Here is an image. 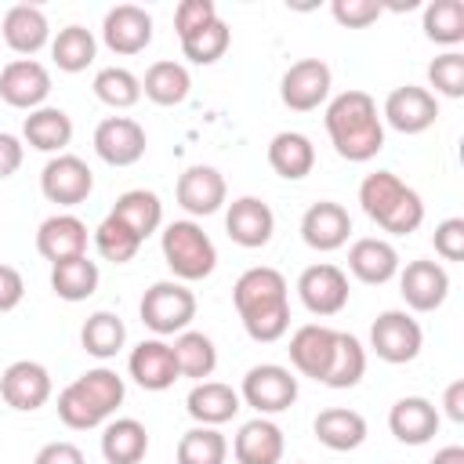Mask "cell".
<instances>
[{
  "label": "cell",
  "mask_w": 464,
  "mask_h": 464,
  "mask_svg": "<svg viewBox=\"0 0 464 464\" xmlns=\"http://www.w3.org/2000/svg\"><path fill=\"white\" fill-rule=\"evenodd\" d=\"M91 87H94V98L102 105H109V109H130V105L141 102V80L130 69H123V65L98 69Z\"/></svg>",
  "instance_id": "41"
},
{
  "label": "cell",
  "mask_w": 464,
  "mask_h": 464,
  "mask_svg": "<svg viewBox=\"0 0 464 464\" xmlns=\"http://www.w3.org/2000/svg\"><path fill=\"white\" fill-rule=\"evenodd\" d=\"M424 36L442 47H457L464 40V4L460 0H431L424 7Z\"/></svg>",
  "instance_id": "42"
},
{
  "label": "cell",
  "mask_w": 464,
  "mask_h": 464,
  "mask_svg": "<svg viewBox=\"0 0 464 464\" xmlns=\"http://www.w3.org/2000/svg\"><path fill=\"white\" fill-rule=\"evenodd\" d=\"M362 214L392 236H410L424 221V199L392 170H373L359 181Z\"/></svg>",
  "instance_id": "4"
},
{
  "label": "cell",
  "mask_w": 464,
  "mask_h": 464,
  "mask_svg": "<svg viewBox=\"0 0 464 464\" xmlns=\"http://www.w3.org/2000/svg\"><path fill=\"white\" fill-rule=\"evenodd\" d=\"M442 410L450 420H464V381H450L446 392H442Z\"/></svg>",
  "instance_id": "52"
},
{
  "label": "cell",
  "mask_w": 464,
  "mask_h": 464,
  "mask_svg": "<svg viewBox=\"0 0 464 464\" xmlns=\"http://www.w3.org/2000/svg\"><path fill=\"white\" fill-rule=\"evenodd\" d=\"M123 341H127V326L116 312H94L80 330V344L94 359H112L123 348Z\"/></svg>",
  "instance_id": "39"
},
{
  "label": "cell",
  "mask_w": 464,
  "mask_h": 464,
  "mask_svg": "<svg viewBox=\"0 0 464 464\" xmlns=\"http://www.w3.org/2000/svg\"><path fill=\"white\" fill-rule=\"evenodd\" d=\"M435 120H439V98L428 87H417V83L395 87L384 98V109H381V123H388L399 134H420Z\"/></svg>",
  "instance_id": "11"
},
{
  "label": "cell",
  "mask_w": 464,
  "mask_h": 464,
  "mask_svg": "<svg viewBox=\"0 0 464 464\" xmlns=\"http://www.w3.org/2000/svg\"><path fill=\"white\" fill-rule=\"evenodd\" d=\"M94 54H98V40L83 25H65L51 40V58L62 72H83L94 62Z\"/></svg>",
  "instance_id": "38"
},
{
  "label": "cell",
  "mask_w": 464,
  "mask_h": 464,
  "mask_svg": "<svg viewBox=\"0 0 464 464\" xmlns=\"http://www.w3.org/2000/svg\"><path fill=\"white\" fill-rule=\"evenodd\" d=\"M145 127L130 116H105L94 127V152L109 167H134L145 156Z\"/></svg>",
  "instance_id": "15"
},
{
  "label": "cell",
  "mask_w": 464,
  "mask_h": 464,
  "mask_svg": "<svg viewBox=\"0 0 464 464\" xmlns=\"http://www.w3.org/2000/svg\"><path fill=\"white\" fill-rule=\"evenodd\" d=\"M225 457H228V439L218 428H207V424L188 428L178 439V450H174L178 464H225Z\"/></svg>",
  "instance_id": "40"
},
{
  "label": "cell",
  "mask_w": 464,
  "mask_h": 464,
  "mask_svg": "<svg viewBox=\"0 0 464 464\" xmlns=\"http://www.w3.org/2000/svg\"><path fill=\"white\" fill-rule=\"evenodd\" d=\"M334 344H337V330L323 326V323H304L294 330L290 337V362L301 377H312L323 384L326 370H330V359H334Z\"/></svg>",
  "instance_id": "21"
},
{
  "label": "cell",
  "mask_w": 464,
  "mask_h": 464,
  "mask_svg": "<svg viewBox=\"0 0 464 464\" xmlns=\"http://www.w3.org/2000/svg\"><path fill=\"white\" fill-rule=\"evenodd\" d=\"M0 33H4V44L22 54V58H33L47 40H51V25H47V14L33 4H14L4 11V22H0Z\"/></svg>",
  "instance_id": "27"
},
{
  "label": "cell",
  "mask_w": 464,
  "mask_h": 464,
  "mask_svg": "<svg viewBox=\"0 0 464 464\" xmlns=\"http://www.w3.org/2000/svg\"><path fill=\"white\" fill-rule=\"evenodd\" d=\"M102 40L112 54H141L152 44V14L138 4H116L105 11Z\"/></svg>",
  "instance_id": "16"
},
{
  "label": "cell",
  "mask_w": 464,
  "mask_h": 464,
  "mask_svg": "<svg viewBox=\"0 0 464 464\" xmlns=\"http://www.w3.org/2000/svg\"><path fill=\"white\" fill-rule=\"evenodd\" d=\"M420 344H424V330H420V323L410 312L388 308L370 326V348H373V355L384 359V362H392V366L413 362L420 355Z\"/></svg>",
  "instance_id": "8"
},
{
  "label": "cell",
  "mask_w": 464,
  "mask_h": 464,
  "mask_svg": "<svg viewBox=\"0 0 464 464\" xmlns=\"http://www.w3.org/2000/svg\"><path fill=\"white\" fill-rule=\"evenodd\" d=\"M232 304L243 319V330L261 344H272L290 330V290L283 272L272 265L246 268L232 286Z\"/></svg>",
  "instance_id": "1"
},
{
  "label": "cell",
  "mask_w": 464,
  "mask_h": 464,
  "mask_svg": "<svg viewBox=\"0 0 464 464\" xmlns=\"http://www.w3.org/2000/svg\"><path fill=\"white\" fill-rule=\"evenodd\" d=\"M239 399L246 406L257 410V417H268V413H283L294 406L297 399V377L279 366V362H257L243 373V384H239Z\"/></svg>",
  "instance_id": "7"
},
{
  "label": "cell",
  "mask_w": 464,
  "mask_h": 464,
  "mask_svg": "<svg viewBox=\"0 0 464 464\" xmlns=\"http://www.w3.org/2000/svg\"><path fill=\"white\" fill-rule=\"evenodd\" d=\"M109 214L120 218L141 243L163 225V203H160V196L149 192V188H127L123 196H116V203H112Z\"/></svg>",
  "instance_id": "33"
},
{
  "label": "cell",
  "mask_w": 464,
  "mask_h": 464,
  "mask_svg": "<svg viewBox=\"0 0 464 464\" xmlns=\"http://www.w3.org/2000/svg\"><path fill=\"white\" fill-rule=\"evenodd\" d=\"M160 250H163V261H167V268L174 272L178 283L207 279L218 268V246L203 232V225H196L192 218L170 221L160 236Z\"/></svg>",
  "instance_id": "5"
},
{
  "label": "cell",
  "mask_w": 464,
  "mask_h": 464,
  "mask_svg": "<svg viewBox=\"0 0 464 464\" xmlns=\"http://www.w3.org/2000/svg\"><path fill=\"white\" fill-rule=\"evenodd\" d=\"M33 464H87V457H83V450L76 442L58 439V442L40 446V453L33 457Z\"/></svg>",
  "instance_id": "49"
},
{
  "label": "cell",
  "mask_w": 464,
  "mask_h": 464,
  "mask_svg": "<svg viewBox=\"0 0 464 464\" xmlns=\"http://www.w3.org/2000/svg\"><path fill=\"white\" fill-rule=\"evenodd\" d=\"M348 272L359 279V283H370V286H381L388 279L399 276V250L388 243V239H377V236H362L348 246Z\"/></svg>",
  "instance_id": "25"
},
{
  "label": "cell",
  "mask_w": 464,
  "mask_h": 464,
  "mask_svg": "<svg viewBox=\"0 0 464 464\" xmlns=\"http://www.w3.org/2000/svg\"><path fill=\"white\" fill-rule=\"evenodd\" d=\"M127 370L134 377V384H141L145 392H167L181 373H178V362H174V348L163 341V337H149L141 341L130 359H127Z\"/></svg>",
  "instance_id": "23"
},
{
  "label": "cell",
  "mask_w": 464,
  "mask_h": 464,
  "mask_svg": "<svg viewBox=\"0 0 464 464\" xmlns=\"http://www.w3.org/2000/svg\"><path fill=\"white\" fill-rule=\"evenodd\" d=\"M431 464H464V446H442L431 457Z\"/></svg>",
  "instance_id": "53"
},
{
  "label": "cell",
  "mask_w": 464,
  "mask_h": 464,
  "mask_svg": "<svg viewBox=\"0 0 464 464\" xmlns=\"http://www.w3.org/2000/svg\"><path fill=\"white\" fill-rule=\"evenodd\" d=\"M138 315L156 337L181 334L196 319V294L178 279H160L141 294Z\"/></svg>",
  "instance_id": "6"
},
{
  "label": "cell",
  "mask_w": 464,
  "mask_h": 464,
  "mask_svg": "<svg viewBox=\"0 0 464 464\" xmlns=\"http://www.w3.org/2000/svg\"><path fill=\"white\" fill-rule=\"evenodd\" d=\"M330 65L323 58H301L294 62L279 80V98L294 112H312L330 98Z\"/></svg>",
  "instance_id": "10"
},
{
  "label": "cell",
  "mask_w": 464,
  "mask_h": 464,
  "mask_svg": "<svg viewBox=\"0 0 464 464\" xmlns=\"http://www.w3.org/2000/svg\"><path fill=\"white\" fill-rule=\"evenodd\" d=\"M323 123L334 141V152L348 163H366L384 149V123L377 112V102L359 87L330 98Z\"/></svg>",
  "instance_id": "2"
},
{
  "label": "cell",
  "mask_w": 464,
  "mask_h": 464,
  "mask_svg": "<svg viewBox=\"0 0 464 464\" xmlns=\"http://www.w3.org/2000/svg\"><path fill=\"white\" fill-rule=\"evenodd\" d=\"M214 18H218L214 0H181V4L174 7V33H178V40H181V36L203 29V25L214 22Z\"/></svg>",
  "instance_id": "47"
},
{
  "label": "cell",
  "mask_w": 464,
  "mask_h": 464,
  "mask_svg": "<svg viewBox=\"0 0 464 464\" xmlns=\"http://www.w3.org/2000/svg\"><path fill=\"white\" fill-rule=\"evenodd\" d=\"M381 11H384V4H377V0H334L330 4V14L344 29H366L381 18Z\"/></svg>",
  "instance_id": "46"
},
{
  "label": "cell",
  "mask_w": 464,
  "mask_h": 464,
  "mask_svg": "<svg viewBox=\"0 0 464 464\" xmlns=\"http://www.w3.org/2000/svg\"><path fill=\"white\" fill-rule=\"evenodd\" d=\"M225 232L236 246H246V250H257L272 239L276 232V214L265 199L257 196H239L228 203V214H225Z\"/></svg>",
  "instance_id": "18"
},
{
  "label": "cell",
  "mask_w": 464,
  "mask_h": 464,
  "mask_svg": "<svg viewBox=\"0 0 464 464\" xmlns=\"http://www.w3.org/2000/svg\"><path fill=\"white\" fill-rule=\"evenodd\" d=\"M123 395H127L123 377L109 366H94L58 392V417L65 428L87 431V428L105 424L123 406Z\"/></svg>",
  "instance_id": "3"
},
{
  "label": "cell",
  "mask_w": 464,
  "mask_h": 464,
  "mask_svg": "<svg viewBox=\"0 0 464 464\" xmlns=\"http://www.w3.org/2000/svg\"><path fill=\"white\" fill-rule=\"evenodd\" d=\"M312 431L326 450L348 453V450H359L366 442V417L359 410H348V406H330L315 417Z\"/></svg>",
  "instance_id": "30"
},
{
  "label": "cell",
  "mask_w": 464,
  "mask_h": 464,
  "mask_svg": "<svg viewBox=\"0 0 464 464\" xmlns=\"http://www.w3.org/2000/svg\"><path fill=\"white\" fill-rule=\"evenodd\" d=\"M239 392L225 381H196V388L185 395V410L196 424H207V428H218L225 420H232L239 413Z\"/></svg>",
  "instance_id": "28"
},
{
  "label": "cell",
  "mask_w": 464,
  "mask_h": 464,
  "mask_svg": "<svg viewBox=\"0 0 464 464\" xmlns=\"http://www.w3.org/2000/svg\"><path fill=\"white\" fill-rule=\"evenodd\" d=\"M439 406L428 402L424 395H406L388 410V428L399 442L406 446H424L439 431Z\"/></svg>",
  "instance_id": "26"
},
{
  "label": "cell",
  "mask_w": 464,
  "mask_h": 464,
  "mask_svg": "<svg viewBox=\"0 0 464 464\" xmlns=\"http://www.w3.org/2000/svg\"><path fill=\"white\" fill-rule=\"evenodd\" d=\"M54 384H51V373L44 362L36 359H14L4 373H0V399L18 410V413H33L40 410L47 399H51Z\"/></svg>",
  "instance_id": "13"
},
{
  "label": "cell",
  "mask_w": 464,
  "mask_h": 464,
  "mask_svg": "<svg viewBox=\"0 0 464 464\" xmlns=\"http://www.w3.org/2000/svg\"><path fill=\"white\" fill-rule=\"evenodd\" d=\"M174 362H178V373L181 377H192V381H207L218 366V348L207 334L199 330H181L174 337Z\"/></svg>",
  "instance_id": "36"
},
{
  "label": "cell",
  "mask_w": 464,
  "mask_h": 464,
  "mask_svg": "<svg viewBox=\"0 0 464 464\" xmlns=\"http://www.w3.org/2000/svg\"><path fill=\"white\" fill-rule=\"evenodd\" d=\"M22 138L29 149L36 152H65V145L72 141V116L58 105H40L25 116L22 123Z\"/></svg>",
  "instance_id": "29"
},
{
  "label": "cell",
  "mask_w": 464,
  "mask_h": 464,
  "mask_svg": "<svg viewBox=\"0 0 464 464\" xmlns=\"http://www.w3.org/2000/svg\"><path fill=\"white\" fill-rule=\"evenodd\" d=\"M428 83L435 87V94L442 98H460L464 94V54L460 51H446L428 65Z\"/></svg>",
  "instance_id": "45"
},
{
  "label": "cell",
  "mask_w": 464,
  "mask_h": 464,
  "mask_svg": "<svg viewBox=\"0 0 464 464\" xmlns=\"http://www.w3.org/2000/svg\"><path fill=\"white\" fill-rule=\"evenodd\" d=\"M22 156H25V145H22L14 134L0 130V181L11 178V174L22 167Z\"/></svg>",
  "instance_id": "51"
},
{
  "label": "cell",
  "mask_w": 464,
  "mask_h": 464,
  "mask_svg": "<svg viewBox=\"0 0 464 464\" xmlns=\"http://www.w3.org/2000/svg\"><path fill=\"white\" fill-rule=\"evenodd\" d=\"M94 250L105 257V261H112V265H127V261H134V254L141 250V239L120 221V218H112V214H105L102 218V225L94 228Z\"/></svg>",
  "instance_id": "44"
},
{
  "label": "cell",
  "mask_w": 464,
  "mask_h": 464,
  "mask_svg": "<svg viewBox=\"0 0 464 464\" xmlns=\"http://www.w3.org/2000/svg\"><path fill=\"white\" fill-rule=\"evenodd\" d=\"M431 243H435V254H439L442 261H460V257H464V218H446V221H439Z\"/></svg>",
  "instance_id": "48"
},
{
  "label": "cell",
  "mask_w": 464,
  "mask_h": 464,
  "mask_svg": "<svg viewBox=\"0 0 464 464\" xmlns=\"http://www.w3.org/2000/svg\"><path fill=\"white\" fill-rule=\"evenodd\" d=\"M25 297V279L14 265H0V312L18 308Z\"/></svg>",
  "instance_id": "50"
},
{
  "label": "cell",
  "mask_w": 464,
  "mask_h": 464,
  "mask_svg": "<svg viewBox=\"0 0 464 464\" xmlns=\"http://www.w3.org/2000/svg\"><path fill=\"white\" fill-rule=\"evenodd\" d=\"M188 91H192V76H188V69H185L181 62L163 58V62H152V65L145 69L141 94H145L149 102L170 109V105H181V102L188 98Z\"/></svg>",
  "instance_id": "34"
},
{
  "label": "cell",
  "mask_w": 464,
  "mask_h": 464,
  "mask_svg": "<svg viewBox=\"0 0 464 464\" xmlns=\"http://www.w3.org/2000/svg\"><path fill=\"white\" fill-rule=\"evenodd\" d=\"M399 294L413 312H435L450 297V272L439 261H410L399 272Z\"/></svg>",
  "instance_id": "19"
},
{
  "label": "cell",
  "mask_w": 464,
  "mask_h": 464,
  "mask_svg": "<svg viewBox=\"0 0 464 464\" xmlns=\"http://www.w3.org/2000/svg\"><path fill=\"white\" fill-rule=\"evenodd\" d=\"M40 192L58 207H80L94 192V174L80 156L58 152L40 170Z\"/></svg>",
  "instance_id": "9"
},
{
  "label": "cell",
  "mask_w": 464,
  "mask_h": 464,
  "mask_svg": "<svg viewBox=\"0 0 464 464\" xmlns=\"http://www.w3.org/2000/svg\"><path fill=\"white\" fill-rule=\"evenodd\" d=\"M366 373V348L355 334H344L337 330V344H334V359H330V370L323 377L326 388H355Z\"/></svg>",
  "instance_id": "37"
},
{
  "label": "cell",
  "mask_w": 464,
  "mask_h": 464,
  "mask_svg": "<svg viewBox=\"0 0 464 464\" xmlns=\"http://www.w3.org/2000/svg\"><path fill=\"white\" fill-rule=\"evenodd\" d=\"M268 167L286 178V181H301L312 174L315 167V145L308 134L301 130H279L272 141H268Z\"/></svg>",
  "instance_id": "31"
},
{
  "label": "cell",
  "mask_w": 464,
  "mask_h": 464,
  "mask_svg": "<svg viewBox=\"0 0 464 464\" xmlns=\"http://www.w3.org/2000/svg\"><path fill=\"white\" fill-rule=\"evenodd\" d=\"M228 44H232V29H228V25L221 22V14H218V18L207 22L203 29L181 36V54H185L188 62H196V65H214V62L228 51Z\"/></svg>",
  "instance_id": "43"
},
{
  "label": "cell",
  "mask_w": 464,
  "mask_h": 464,
  "mask_svg": "<svg viewBox=\"0 0 464 464\" xmlns=\"http://www.w3.org/2000/svg\"><path fill=\"white\" fill-rule=\"evenodd\" d=\"M149 453V431L134 417H116L102 428V457L105 464H141Z\"/></svg>",
  "instance_id": "32"
},
{
  "label": "cell",
  "mask_w": 464,
  "mask_h": 464,
  "mask_svg": "<svg viewBox=\"0 0 464 464\" xmlns=\"http://www.w3.org/2000/svg\"><path fill=\"white\" fill-rule=\"evenodd\" d=\"M352 236V218L341 203L334 199H319L312 203L304 214H301V239L319 250V254H330V250H341Z\"/></svg>",
  "instance_id": "20"
},
{
  "label": "cell",
  "mask_w": 464,
  "mask_h": 464,
  "mask_svg": "<svg viewBox=\"0 0 464 464\" xmlns=\"http://www.w3.org/2000/svg\"><path fill=\"white\" fill-rule=\"evenodd\" d=\"M98 279H102L98 261H91L87 254L51 265V290H54L62 301H69V304L87 301V297L98 290Z\"/></svg>",
  "instance_id": "35"
},
{
  "label": "cell",
  "mask_w": 464,
  "mask_h": 464,
  "mask_svg": "<svg viewBox=\"0 0 464 464\" xmlns=\"http://www.w3.org/2000/svg\"><path fill=\"white\" fill-rule=\"evenodd\" d=\"M297 297L312 315H337L348 304V272L319 261L297 276Z\"/></svg>",
  "instance_id": "12"
},
{
  "label": "cell",
  "mask_w": 464,
  "mask_h": 464,
  "mask_svg": "<svg viewBox=\"0 0 464 464\" xmlns=\"http://www.w3.org/2000/svg\"><path fill=\"white\" fill-rule=\"evenodd\" d=\"M283 428L268 417H254L246 424H239L236 439H232V457L239 464H279L283 460Z\"/></svg>",
  "instance_id": "24"
},
{
  "label": "cell",
  "mask_w": 464,
  "mask_h": 464,
  "mask_svg": "<svg viewBox=\"0 0 464 464\" xmlns=\"http://www.w3.org/2000/svg\"><path fill=\"white\" fill-rule=\"evenodd\" d=\"M174 196H178V207H181L185 214H192V218H210V214H218V210L225 207L228 185H225V178H221L218 167L196 163V167L181 170Z\"/></svg>",
  "instance_id": "17"
},
{
  "label": "cell",
  "mask_w": 464,
  "mask_h": 464,
  "mask_svg": "<svg viewBox=\"0 0 464 464\" xmlns=\"http://www.w3.org/2000/svg\"><path fill=\"white\" fill-rule=\"evenodd\" d=\"M51 94V72L44 62L36 58H14L0 69V98L11 105V109H40Z\"/></svg>",
  "instance_id": "14"
},
{
  "label": "cell",
  "mask_w": 464,
  "mask_h": 464,
  "mask_svg": "<svg viewBox=\"0 0 464 464\" xmlns=\"http://www.w3.org/2000/svg\"><path fill=\"white\" fill-rule=\"evenodd\" d=\"M87 239H91V232L76 214H51L36 228V250L51 265L87 254Z\"/></svg>",
  "instance_id": "22"
}]
</instances>
